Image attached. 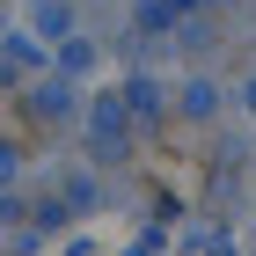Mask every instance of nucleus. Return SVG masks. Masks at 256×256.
Returning a JSON list of instances; mask_svg holds the SVG:
<instances>
[{"instance_id": "1", "label": "nucleus", "mask_w": 256, "mask_h": 256, "mask_svg": "<svg viewBox=\"0 0 256 256\" xmlns=\"http://www.w3.org/2000/svg\"><path fill=\"white\" fill-rule=\"evenodd\" d=\"M183 110H190V118H205V110H212V88H205V80H190V88H183Z\"/></svg>"}, {"instance_id": "2", "label": "nucleus", "mask_w": 256, "mask_h": 256, "mask_svg": "<svg viewBox=\"0 0 256 256\" xmlns=\"http://www.w3.org/2000/svg\"><path fill=\"white\" fill-rule=\"evenodd\" d=\"M8 168H15V161H8V146H0V183H8Z\"/></svg>"}, {"instance_id": "3", "label": "nucleus", "mask_w": 256, "mask_h": 256, "mask_svg": "<svg viewBox=\"0 0 256 256\" xmlns=\"http://www.w3.org/2000/svg\"><path fill=\"white\" fill-rule=\"evenodd\" d=\"M242 102H256V80H249V88H242Z\"/></svg>"}]
</instances>
